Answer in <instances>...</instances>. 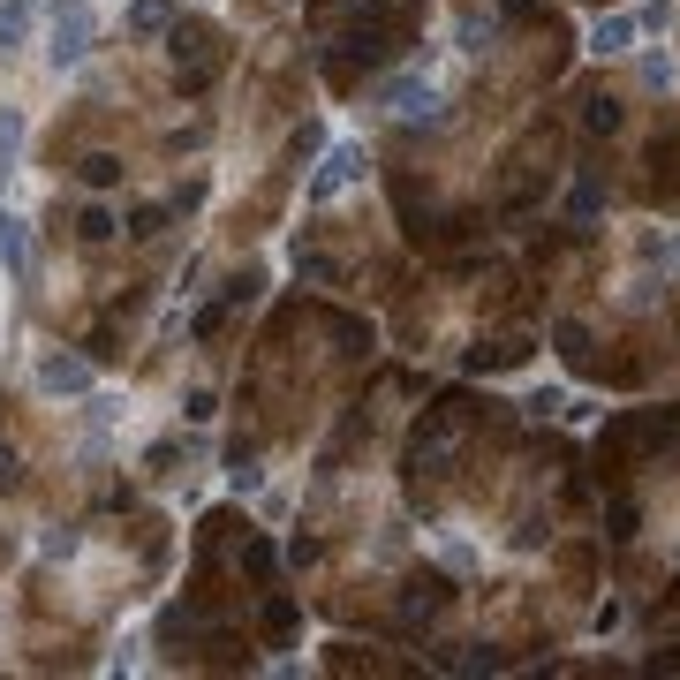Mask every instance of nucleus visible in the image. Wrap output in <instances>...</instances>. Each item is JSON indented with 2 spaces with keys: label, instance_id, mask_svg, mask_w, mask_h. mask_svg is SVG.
<instances>
[{
  "label": "nucleus",
  "instance_id": "f257e3e1",
  "mask_svg": "<svg viewBox=\"0 0 680 680\" xmlns=\"http://www.w3.org/2000/svg\"><path fill=\"white\" fill-rule=\"evenodd\" d=\"M91 38V0H61L53 8V61H76Z\"/></svg>",
  "mask_w": 680,
  "mask_h": 680
},
{
  "label": "nucleus",
  "instance_id": "f03ea898",
  "mask_svg": "<svg viewBox=\"0 0 680 680\" xmlns=\"http://www.w3.org/2000/svg\"><path fill=\"white\" fill-rule=\"evenodd\" d=\"M356 174H363V159L348 152V144H340V152L325 159V174H318V182H310V197H333V189H340V182H356Z\"/></svg>",
  "mask_w": 680,
  "mask_h": 680
},
{
  "label": "nucleus",
  "instance_id": "7ed1b4c3",
  "mask_svg": "<svg viewBox=\"0 0 680 680\" xmlns=\"http://www.w3.org/2000/svg\"><path fill=\"white\" fill-rule=\"evenodd\" d=\"M46 386H53V393H84V386H91V363L53 356V363H46Z\"/></svg>",
  "mask_w": 680,
  "mask_h": 680
},
{
  "label": "nucleus",
  "instance_id": "20e7f679",
  "mask_svg": "<svg viewBox=\"0 0 680 680\" xmlns=\"http://www.w3.org/2000/svg\"><path fill=\"white\" fill-rule=\"evenodd\" d=\"M167 23H174V0H136L129 8V31H144V38L167 31Z\"/></svg>",
  "mask_w": 680,
  "mask_h": 680
},
{
  "label": "nucleus",
  "instance_id": "39448f33",
  "mask_svg": "<svg viewBox=\"0 0 680 680\" xmlns=\"http://www.w3.org/2000/svg\"><path fill=\"white\" fill-rule=\"evenodd\" d=\"M84 182H91V189H114V182H121V159H114V152H91V159H84Z\"/></svg>",
  "mask_w": 680,
  "mask_h": 680
},
{
  "label": "nucleus",
  "instance_id": "423d86ee",
  "mask_svg": "<svg viewBox=\"0 0 680 680\" xmlns=\"http://www.w3.org/2000/svg\"><path fill=\"white\" fill-rule=\"evenodd\" d=\"M620 46H628V16H605L597 23V53H620Z\"/></svg>",
  "mask_w": 680,
  "mask_h": 680
},
{
  "label": "nucleus",
  "instance_id": "0eeeda50",
  "mask_svg": "<svg viewBox=\"0 0 680 680\" xmlns=\"http://www.w3.org/2000/svg\"><path fill=\"white\" fill-rule=\"evenodd\" d=\"M84 242H114V212H106V204L84 212Z\"/></svg>",
  "mask_w": 680,
  "mask_h": 680
},
{
  "label": "nucleus",
  "instance_id": "6e6552de",
  "mask_svg": "<svg viewBox=\"0 0 680 680\" xmlns=\"http://www.w3.org/2000/svg\"><path fill=\"white\" fill-rule=\"evenodd\" d=\"M0 257L23 272V235H16V220H0Z\"/></svg>",
  "mask_w": 680,
  "mask_h": 680
},
{
  "label": "nucleus",
  "instance_id": "1a4fd4ad",
  "mask_svg": "<svg viewBox=\"0 0 680 680\" xmlns=\"http://www.w3.org/2000/svg\"><path fill=\"white\" fill-rule=\"evenodd\" d=\"M8 476H16V454H0V484H8Z\"/></svg>",
  "mask_w": 680,
  "mask_h": 680
}]
</instances>
